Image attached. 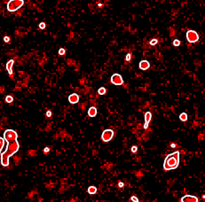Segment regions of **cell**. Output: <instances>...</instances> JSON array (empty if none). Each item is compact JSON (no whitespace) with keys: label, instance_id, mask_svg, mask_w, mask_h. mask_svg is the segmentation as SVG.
I'll use <instances>...</instances> for the list:
<instances>
[{"label":"cell","instance_id":"1","mask_svg":"<svg viewBox=\"0 0 205 202\" xmlns=\"http://www.w3.org/2000/svg\"><path fill=\"white\" fill-rule=\"evenodd\" d=\"M20 148V144L17 140L14 142L7 143V147L5 152H4L1 154V163L4 167H7L9 165V158L12 155H14Z\"/></svg>","mask_w":205,"mask_h":202},{"label":"cell","instance_id":"2","mask_svg":"<svg viewBox=\"0 0 205 202\" xmlns=\"http://www.w3.org/2000/svg\"><path fill=\"white\" fill-rule=\"evenodd\" d=\"M178 165H179V152L177 151L169 154L165 158L164 163H163V169L166 171L176 169Z\"/></svg>","mask_w":205,"mask_h":202},{"label":"cell","instance_id":"3","mask_svg":"<svg viewBox=\"0 0 205 202\" xmlns=\"http://www.w3.org/2000/svg\"><path fill=\"white\" fill-rule=\"evenodd\" d=\"M24 5L23 0H11L7 4V10L11 12H14L20 9Z\"/></svg>","mask_w":205,"mask_h":202},{"label":"cell","instance_id":"4","mask_svg":"<svg viewBox=\"0 0 205 202\" xmlns=\"http://www.w3.org/2000/svg\"><path fill=\"white\" fill-rule=\"evenodd\" d=\"M4 139L5 141H6V143H10V142H14L15 140H17L18 138V134L13 129H6V130L4 132Z\"/></svg>","mask_w":205,"mask_h":202},{"label":"cell","instance_id":"5","mask_svg":"<svg viewBox=\"0 0 205 202\" xmlns=\"http://www.w3.org/2000/svg\"><path fill=\"white\" fill-rule=\"evenodd\" d=\"M186 40L189 43H196L197 41L199 40L198 33L195 30H192V29H190V30H188L187 32H186Z\"/></svg>","mask_w":205,"mask_h":202},{"label":"cell","instance_id":"6","mask_svg":"<svg viewBox=\"0 0 205 202\" xmlns=\"http://www.w3.org/2000/svg\"><path fill=\"white\" fill-rule=\"evenodd\" d=\"M114 137V131L112 129H105L102 132L101 139L103 142H109Z\"/></svg>","mask_w":205,"mask_h":202},{"label":"cell","instance_id":"7","mask_svg":"<svg viewBox=\"0 0 205 202\" xmlns=\"http://www.w3.org/2000/svg\"><path fill=\"white\" fill-rule=\"evenodd\" d=\"M110 81L113 84L115 85H122L124 83V80H123L122 75H120L119 74H114L111 76Z\"/></svg>","mask_w":205,"mask_h":202},{"label":"cell","instance_id":"8","mask_svg":"<svg viewBox=\"0 0 205 202\" xmlns=\"http://www.w3.org/2000/svg\"><path fill=\"white\" fill-rule=\"evenodd\" d=\"M181 202H198V198L193 195H185L180 199Z\"/></svg>","mask_w":205,"mask_h":202},{"label":"cell","instance_id":"9","mask_svg":"<svg viewBox=\"0 0 205 202\" xmlns=\"http://www.w3.org/2000/svg\"><path fill=\"white\" fill-rule=\"evenodd\" d=\"M68 102L70 104H76L79 102V96L76 93H72L68 96Z\"/></svg>","mask_w":205,"mask_h":202},{"label":"cell","instance_id":"10","mask_svg":"<svg viewBox=\"0 0 205 202\" xmlns=\"http://www.w3.org/2000/svg\"><path fill=\"white\" fill-rule=\"evenodd\" d=\"M139 68L141 70H147L150 68V63L148 60H141L139 64Z\"/></svg>","mask_w":205,"mask_h":202},{"label":"cell","instance_id":"11","mask_svg":"<svg viewBox=\"0 0 205 202\" xmlns=\"http://www.w3.org/2000/svg\"><path fill=\"white\" fill-rule=\"evenodd\" d=\"M151 119H152V114L150 112H147L145 114V124H144V129H148V124L150 122Z\"/></svg>","mask_w":205,"mask_h":202},{"label":"cell","instance_id":"12","mask_svg":"<svg viewBox=\"0 0 205 202\" xmlns=\"http://www.w3.org/2000/svg\"><path fill=\"white\" fill-rule=\"evenodd\" d=\"M14 60H10L6 63V65H5V68H6V70L8 71L9 75H13V66H14Z\"/></svg>","mask_w":205,"mask_h":202},{"label":"cell","instance_id":"13","mask_svg":"<svg viewBox=\"0 0 205 202\" xmlns=\"http://www.w3.org/2000/svg\"><path fill=\"white\" fill-rule=\"evenodd\" d=\"M88 115L90 116V117H95V116L97 115V109L96 107L94 106H92L89 108L88 110Z\"/></svg>","mask_w":205,"mask_h":202},{"label":"cell","instance_id":"14","mask_svg":"<svg viewBox=\"0 0 205 202\" xmlns=\"http://www.w3.org/2000/svg\"><path fill=\"white\" fill-rule=\"evenodd\" d=\"M97 192V188L95 186H90L88 188V193L91 195H93Z\"/></svg>","mask_w":205,"mask_h":202},{"label":"cell","instance_id":"15","mask_svg":"<svg viewBox=\"0 0 205 202\" xmlns=\"http://www.w3.org/2000/svg\"><path fill=\"white\" fill-rule=\"evenodd\" d=\"M179 119H180V121H182V122H186L187 121V114H186V113H182V114H180Z\"/></svg>","mask_w":205,"mask_h":202},{"label":"cell","instance_id":"16","mask_svg":"<svg viewBox=\"0 0 205 202\" xmlns=\"http://www.w3.org/2000/svg\"><path fill=\"white\" fill-rule=\"evenodd\" d=\"M106 92H107V90H106L104 87H100L98 90V93L100 94V95H105Z\"/></svg>","mask_w":205,"mask_h":202},{"label":"cell","instance_id":"17","mask_svg":"<svg viewBox=\"0 0 205 202\" xmlns=\"http://www.w3.org/2000/svg\"><path fill=\"white\" fill-rule=\"evenodd\" d=\"M5 102L6 103H8V104H10V103H12L13 101H14V98L12 97V96H10V95H7L6 97H5Z\"/></svg>","mask_w":205,"mask_h":202},{"label":"cell","instance_id":"18","mask_svg":"<svg viewBox=\"0 0 205 202\" xmlns=\"http://www.w3.org/2000/svg\"><path fill=\"white\" fill-rule=\"evenodd\" d=\"M4 146H5V139L0 138V153H1V151L3 150Z\"/></svg>","mask_w":205,"mask_h":202},{"label":"cell","instance_id":"19","mask_svg":"<svg viewBox=\"0 0 205 202\" xmlns=\"http://www.w3.org/2000/svg\"><path fill=\"white\" fill-rule=\"evenodd\" d=\"M173 45L174 46H176V47H178V46H179L180 45V44H181V42H180V40H178V39H174L173 40Z\"/></svg>","mask_w":205,"mask_h":202},{"label":"cell","instance_id":"20","mask_svg":"<svg viewBox=\"0 0 205 202\" xmlns=\"http://www.w3.org/2000/svg\"><path fill=\"white\" fill-rule=\"evenodd\" d=\"M149 44H150V45H156V44H158V40L157 39H155V38H154V39H152L150 41V43H149Z\"/></svg>","mask_w":205,"mask_h":202},{"label":"cell","instance_id":"21","mask_svg":"<svg viewBox=\"0 0 205 202\" xmlns=\"http://www.w3.org/2000/svg\"><path fill=\"white\" fill-rule=\"evenodd\" d=\"M59 54L61 55V56H63V55L66 54V50L63 49V48H61V49L59 50Z\"/></svg>","mask_w":205,"mask_h":202},{"label":"cell","instance_id":"22","mask_svg":"<svg viewBox=\"0 0 205 202\" xmlns=\"http://www.w3.org/2000/svg\"><path fill=\"white\" fill-rule=\"evenodd\" d=\"M130 151H131L132 153H136L138 151V146L137 145H133L131 146V149H130Z\"/></svg>","mask_w":205,"mask_h":202},{"label":"cell","instance_id":"23","mask_svg":"<svg viewBox=\"0 0 205 202\" xmlns=\"http://www.w3.org/2000/svg\"><path fill=\"white\" fill-rule=\"evenodd\" d=\"M45 27H46V25L44 22H41V23L39 24V29H45Z\"/></svg>","mask_w":205,"mask_h":202},{"label":"cell","instance_id":"24","mask_svg":"<svg viewBox=\"0 0 205 202\" xmlns=\"http://www.w3.org/2000/svg\"><path fill=\"white\" fill-rule=\"evenodd\" d=\"M130 60H131V54L130 53H128L127 55H126V58H125V60L127 61V62H130Z\"/></svg>","mask_w":205,"mask_h":202},{"label":"cell","instance_id":"25","mask_svg":"<svg viewBox=\"0 0 205 202\" xmlns=\"http://www.w3.org/2000/svg\"><path fill=\"white\" fill-rule=\"evenodd\" d=\"M130 200L132 202H139V199H138L136 196H131V198H130Z\"/></svg>","mask_w":205,"mask_h":202},{"label":"cell","instance_id":"26","mask_svg":"<svg viewBox=\"0 0 205 202\" xmlns=\"http://www.w3.org/2000/svg\"><path fill=\"white\" fill-rule=\"evenodd\" d=\"M52 115H53V113H52L50 110H48L47 112H46V117H48V118H49V117H51Z\"/></svg>","mask_w":205,"mask_h":202},{"label":"cell","instance_id":"27","mask_svg":"<svg viewBox=\"0 0 205 202\" xmlns=\"http://www.w3.org/2000/svg\"><path fill=\"white\" fill-rule=\"evenodd\" d=\"M10 39L11 38L9 37V36H5V37H4V41H5V43H10Z\"/></svg>","mask_w":205,"mask_h":202},{"label":"cell","instance_id":"28","mask_svg":"<svg viewBox=\"0 0 205 202\" xmlns=\"http://www.w3.org/2000/svg\"><path fill=\"white\" fill-rule=\"evenodd\" d=\"M118 186L120 187V188H123V187L124 186V183H123V182H119L118 183Z\"/></svg>","mask_w":205,"mask_h":202},{"label":"cell","instance_id":"29","mask_svg":"<svg viewBox=\"0 0 205 202\" xmlns=\"http://www.w3.org/2000/svg\"><path fill=\"white\" fill-rule=\"evenodd\" d=\"M49 151H50V149H49V148H48V147H45V148H44V153H47Z\"/></svg>","mask_w":205,"mask_h":202},{"label":"cell","instance_id":"30","mask_svg":"<svg viewBox=\"0 0 205 202\" xmlns=\"http://www.w3.org/2000/svg\"><path fill=\"white\" fill-rule=\"evenodd\" d=\"M171 146L172 148H175V147H176V144H175L174 143H172V144H171Z\"/></svg>","mask_w":205,"mask_h":202},{"label":"cell","instance_id":"31","mask_svg":"<svg viewBox=\"0 0 205 202\" xmlns=\"http://www.w3.org/2000/svg\"></svg>","mask_w":205,"mask_h":202}]
</instances>
